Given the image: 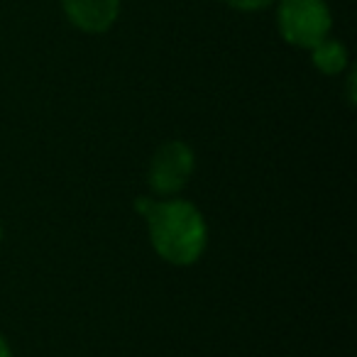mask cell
Instances as JSON below:
<instances>
[{
	"label": "cell",
	"instance_id": "obj_2",
	"mask_svg": "<svg viewBox=\"0 0 357 357\" xmlns=\"http://www.w3.org/2000/svg\"><path fill=\"white\" fill-rule=\"evenodd\" d=\"M279 27L287 42L313 50L331 32V10L323 0H282Z\"/></svg>",
	"mask_w": 357,
	"mask_h": 357
},
{
	"label": "cell",
	"instance_id": "obj_3",
	"mask_svg": "<svg viewBox=\"0 0 357 357\" xmlns=\"http://www.w3.org/2000/svg\"><path fill=\"white\" fill-rule=\"evenodd\" d=\"M194 174V152L186 142H167L157 149L149 164V186L154 194L172 196L186 186Z\"/></svg>",
	"mask_w": 357,
	"mask_h": 357
},
{
	"label": "cell",
	"instance_id": "obj_6",
	"mask_svg": "<svg viewBox=\"0 0 357 357\" xmlns=\"http://www.w3.org/2000/svg\"><path fill=\"white\" fill-rule=\"evenodd\" d=\"M225 3L238 8V10H259V8H267L274 0H225Z\"/></svg>",
	"mask_w": 357,
	"mask_h": 357
},
{
	"label": "cell",
	"instance_id": "obj_7",
	"mask_svg": "<svg viewBox=\"0 0 357 357\" xmlns=\"http://www.w3.org/2000/svg\"><path fill=\"white\" fill-rule=\"evenodd\" d=\"M0 357H13L10 345H8V340L3 335H0Z\"/></svg>",
	"mask_w": 357,
	"mask_h": 357
},
{
	"label": "cell",
	"instance_id": "obj_4",
	"mask_svg": "<svg viewBox=\"0 0 357 357\" xmlns=\"http://www.w3.org/2000/svg\"><path fill=\"white\" fill-rule=\"evenodd\" d=\"M64 13L79 30L105 32L120 13V0H61Z\"/></svg>",
	"mask_w": 357,
	"mask_h": 357
},
{
	"label": "cell",
	"instance_id": "obj_8",
	"mask_svg": "<svg viewBox=\"0 0 357 357\" xmlns=\"http://www.w3.org/2000/svg\"><path fill=\"white\" fill-rule=\"evenodd\" d=\"M0 238H3V228H0Z\"/></svg>",
	"mask_w": 357,
	"mask_h": 357
},
{
	"label": "cell",
	"instance_id": "obj_5",
	"mask_svg": "<svg viewBox=\"0 0 357 357\" xmlns=\"http://www.w3.org/2000/svg\"><path fill=\"white\" fill-rule=\"evenodd\" d=\"M313 64L323 71V74H337L342 71V66L347 64V52L340 42H333V40H323L321 45L313 47Z\"/></svg>",
	"mask_w": 357,
	"mask_h": 357
},
{
	"label": "cell",
	"instance_id": "obj_1",
	"mask_svg": "<svg viewBox=\"0 0 357 357\" xmlns=\"http://www.w3.org/2000/svg\"><path fill=\"white\" fill-rule=\"evenodd\" d=\"M137 211L147 218L149 240L162 259L189 267L204 255L208 228L194 204L137 199Z\"/></svg>",
	"mask_w": 357,
	"mask_h": 357
}]
</instances>
